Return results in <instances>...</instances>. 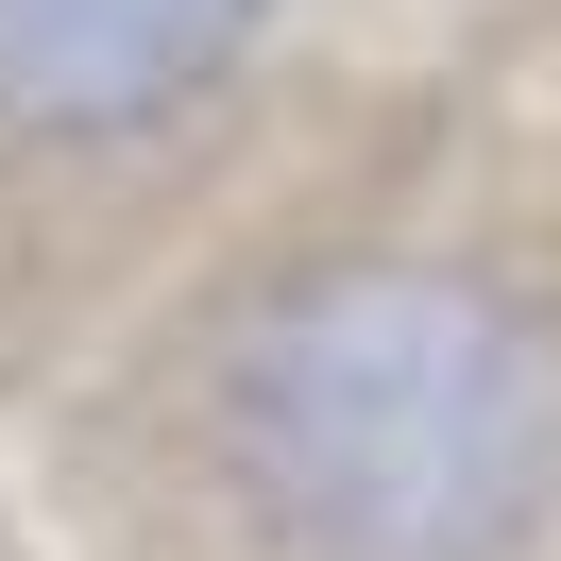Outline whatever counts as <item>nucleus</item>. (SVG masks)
<instances>
[{
	"mask_svg": "<svg viewBox=\"0 0 561 561\" xmlns=\"http://www.w3.org/2000/svg\"><path fill=\"white\" fill-rule=\"evenodd\" d=\"M205 459L273 561H527L561 341L459 255H307L205 341Z\"/></svg>",
	"mask_w": 561,
	"mask_h": 561,
	"instance_id": "nucleus-1",
	"label": "nucleus"
},
{
	"mask_svg": "<svg viewBox=\"0 0 561 561\" xmlns=\"http://www.w3.org/2000/svg\"><path fill=\"white\" fill-rule=\"evenodd\" d=\"M255 18L273 0H0V137L35 153L153 137L255 51Z\"/></svg>",
	"mask_w": 561,
	"mask_h": 561,
	"instance_id": "nucleus-2",
	"label": "nucleus"
}]
</instances>
